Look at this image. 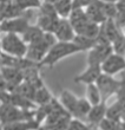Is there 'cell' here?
<instances>
[{"instance_id":"obj_16","label":"cell","mask_w":125,"mask_h":130,"mask_svg":"<svg viewBox=\"0 0 125 130\" xmlns=\"http://www.w3.org/2000/svg\"><path fill=\"white\" fill-rule=\"evenodd\" d=\"M25 11H23L17 4L13 1L11 3L1 4V8H0V19L1 20H7V19H13L21 15H25Z\"/></svg>"},{"instance_id":"obj_4","label":"cell","mask_w":125,"mask_h":130,"mask_svg":"<svg viewBox=\"0 0 125 130\" xmlns=\"http://www.w3.org/2000/svg\"><path fill=\"white\" fill-rule=\"evenodd\" d=\"M56 43H58V39L56 38L53 33H48L46 32L43 39L34 44L28 45V50H27L26 57L33 62L40 64V62L45 58V56L47 55L50 48L53 46Z\"/></svg>"},{"instance_id":"obj_20","label":"cell","mask_w":125,"mask_h":130,"mask_svg":"<svg viewBox=\"0 0 125 130\" xmlns=\"http://www.w3.org/2000/svg\"><path fill=\"white\" fill-rule=\"evenodd\" d=\"M40 127L35 120H27L3 125V130H39Z\"/></svg>"},{"instance_id":"obj_26","label":"cell","mask_w":125,"mask_h":130,"mask_svg":"<svg viewBox=\"0 0 125 130\" xmlns=\"http://www.w3.org/2000/svg\"><path fill=\"white\" fill-rule=\"evenodd\" d=\"M123 113H124V108L116 101L113 104L108 106V111H106V117L113 121H122Z\"/></svg>"},{"instance_id":"obj_10","label":"cell","mask_w":125,"mask_h":130,"mask_svg":"<svg viewBox=\"0 0 125 130\" xmlns=\"http://www.w3.org/2000/svg\"><path fill=\"white\" fill-rule=\"evenodd\" d=\"M111 53H113L112 44H97L88 51L87 65H101Z\"/></svg>"},{"instance_id":"obj_34","label":"cell","mask_w":125,"mask_h":130,"mask_svg":"<svg viewBox=\"0 0 125 130\" xmlns=\"http://www.w3.org/2000/svg\"><path fill=\"white\" fill-rule=\"evenodd\" d=\"M101 1H104V3H111V4H117L118 3V0H101Z\"/></svg>"},{"instance_id":"obj_23","label":"cell","mask_w":125,"mask_h":130,"mask_svg":"<svg viewBox=\"0 0 125 130\" xmlns=\"http://www.w3.org/2000/svg\"><path fill=\"white\" fill-rule=\"evenodd\" d=\"M54 7H56L58 15L60 18H65V19H68L70 14L72 13V11L75 8L73 0H59L54 4Z\"/></svg>"},{"instance_id":"obj_31","label":"cell","mask_w":125,"mask_h":130,"mask_svg":"<svg viewBox=\"0 0 125 130\" xmlns=\"http://www.w3.org/2000/svg\"><path fill=\"white\" fill-rule=\"evenodd\" d=\"M116 97H117V102H118L125 110V77L122 79V83H120V86H119L118 91L116 93Z\"/></svg>"},{"instance_id":"obj_2","label":"cell","mask_w":125,"mask_h":130,"mask_svg":"<svg viewBox=\"0 0 125 130\" xmlns=\"http://www.w3.org/2000/svg\"><path fill=\"white\" fill-rule=\"evenodd\" d=\"M34 113L35 109L33 110H26L18 108L12 104H4L1 103L0 106V121L1 125H6L19 121H27V120H34Z\"/></svg>"},{"instance_id":"obj_29","label":"cell","mask_w":125,"mask_h":130,"mask_svg":"<svg viewBox=\"0 0 125 130\" xmlns=\"http://www.w3.org/2000/svg\"><path fill=\"white\" fill-rule=\"evenodd\" d=\"M98 128L93 127L91 124H86L85 122L80 120V118H76L72 117V120L70 121L67 130H97Z\"/></svg>"},{"instance_id":"obj_8","label":"cell","mask_w":125,"mask_h":130,"mask_svg":"<svg viewBox=\"0 0 125 130\" xmlns=\"http://www.w3.org/2000/svg\"><path fill=\"white\" fill-rule=\"evenodd\" d=\"M30 19L26 15H21L13 19L1 20L0 23V30L3 33H17L23 34L30 26Z\"/></svg>"},{"instance_id":"obj_1","label":"cell","mask_w":125,"mask_h":130,"mask_svg":"<svg viewBox=\"0 0 125 130\" xmlns=\"http://www.w3.org/2000/svg\"><path fill=\"white\" fill-rule=\"evenodd\" d=\"M79 52H83L81 48L73 41H58L50 48L47 55L45 56V58L41 60L39 65H40V68L43 66L53 68L61 59L79 53Z\"/></svg>"},{"instance_id":"obj_33","label":"cell","mask_w":125,"mask_h":130,"mask_svg":"<svg viewBox=\"0 0 125 130\" xmlns=\"http://www.w3.org/2000/svg\"><path fill=\"white\" fill-rule=\"evenodd\" d=\"M96 1L97 0H73V6L75 8H86Z\"/></svg>"},{"instance_id":"obj_28","label":"cell","mask_w":125,"mask_h":130,"mask_svg":"<svg viewBox=\"0 0 125 130\" xmlns=\"http://www.w3.org/2000/svg\"><path fill=\"white\" fill-rule=\"evenodd\" d=\"M14 3L17 4L23 11H25V12L33 10V8H38L39 10L41 7V5H43L41 0H14Z\"/></svg>"},{"instance_id":"obj_37","label":"cell","mask_w":125,"mask_h":130,"mask_svg":"<svg viewBox=\"0 0 125 130\" xmlns=\"http://www.w3.org/2000/svg\"><path fill=\"white\" fill-rule=\"evenodd\" d=\"M39 130H44V129H43V128H41V127H40V128H39Z\"/></svg>"},{"instance_id":"obj_3","label":"cell","mask_w":125,"mask_h":130,"mask_svg":"<svg viewBox=\"0 0 125 130\" xmlns=\"http://www.w3.org/2000/svg\"><path fill=\"white\" fill-rule=\"evenodd\" d=\"M59 20H60V17L58 15L53 4L43 3L41 7L39 8V14L37 18L38 26L44 32L54 33Z\"/></svg>"},{"instance_id":"obj_24","label":"cell","mask_w":125,"mask_h":130,"mask_svg":"<svg viewBox=\"0 0 125 130\" xmlns=\"http://www.w3.org/2000/svg\"><path fill=\"white\" fill-rule=\"evenodd\" d=\"M86 98H87V101L91 103L92 105H97L99 103L104 102L103 97L100 95V91H99L96 83L86 85Z\"/></svg>"},{"instance_id":"obj_11","label":"cell","mask_w":125,"mask_h":130,"mask_svg":"<svg viewBox=\"0 0 125 130\" xmlns=\"http://www.w3.org/2000/svg\"><path fill=\"white\" fill-rule=\"evenodd\" d=\"M0 64H1V68H17L23 70V71L31 68V66L39 65L38 63L31 60L27 57H15V56L8 55V53H5V52H1Z\"/></svg>"},{"instance_id":"obj_7","label":"cell","mask_w":125,"mask_h":130,"mask_svg":"<svg viewBox=\"0 0 125 130\" xmlns=\"http://www.w3.org/2000/svg\"><path fill=\"white\" fill-rule=\"evenodd\" d=\"M120 83H122V79L118 80L113 76L106 75V73H101L99 76L96 84H97L99 91H100V95L104 102H106L111 96H116V93H117L119 86H120Z\"/></svg>"},{"instance_id":"obj_25","label":"cell","mask_w":125,"mask_h":130,"mask_svg":"<svg viewBox=\"0 0 125 130\" xmlns=\"http://www.w3.org/2000/svg\"><path fill=\"white\" fill-rule=\"evenodd\" d=\"M92 108V104L87 101V98L85 97V98H79L78 101V104H77V108H76V111L73 113V117L76 118H86L90 112V110Z\"/></svg>"},{"instance_id":"obj_14","label":"cell","mask_w":125,"mask_h":130,"mask_svg":"<svg viewBox=\"0 0 125 130\" xmlns=\"http://www.w3.org/2000/svg\"><path fill=\"white\" fill-rule=\"evenodd\" d=\"M85 12L87 14V17L90 18V20H92L93 23H97L99 25H101L103 23L108 20V18L105 15L104 6H103V1L101 0H97L96 3L87 6L85 8Z\"/></svg>"},{"instance_id":"obj_5","label":"cell","mask_w":125,"mask_h":130,"mask_svg":"<svg viewBox=\"0 0 125 130\" xmlns=\"http://www.w3.org/2000/svg\"><path fill=\"white\" fill-rule=\"evenodd\" d=\"M1 52L15 57H26L28 45L25 43L23 37L17 33H5L1 38Z\"/></svg>"},{"instance_id":"obj_19","label":"cell","mask_w":125,"mask_h":130,"mask_svg":"<svg viewBox=\"0 0 125 130\" xmlns=\"http://www.w3.org/2000/svg\"><path fill=\"white\" fill-rule=\"evenodd\" d=\"M59 101H60V103L63 104V106H64L65 109L72 115V117H73V113H75V111H76V108H77L79 98H78L76 95H73L71 91L63 90L60 93V99H59Z\"/></svg>"},{"instance_id":"obj_12","label":"cell","mask_w":125,"mask_h":130,"mask_svg":"<svg viewBox=\"0 0 125 130\" xmlns=\"http://www.w3.org/2000/svg\"><path fill=\"white\" fill-rule=\"evenodd\" d=\"M101 73H103L101 65H87V68L84 71L73 78V82L78 83V84H85V85L93 84L98 80Z\"/></svg>"},{"instance_id":"obj_13","label":"cell","mask_w":125,"mask_h":130,"mask_svg":"<svg viewBox=\"0 0 125 130\" xmlns=\"http://www.w3.org/2000/svg\"><path fill=\"white\" fill-rule=\"evenodd\" d=\"M53 34L56 36L58 41H73L76 36H77L76 30L72 26L71 21L68 19H65V18H60Z\"/></svg>"},{"instance_id":"obj_9","label":"cell","mask_w":125,"mask_h":130,"mask_svg":"<svg viewBox=\"0 0 125 130\" xmlns=\"http://www.w3.org/2000/svg\"><path fill=\"white\" fill-rule=\"evenodd\" d=\"M125 70V56L119 53H111L101 64L103 73L115 76Z\"/></svg>"},{"instance_id":"obj_22","label":"cell","mask_w":125,"mask_h":130,"mask_svg":"<svg viewBox=\"0 0 125 130\" xmlns=\"http://www.w3.org/2000/svg\"><path fill=\"white\" fill-rule=\"evenodd\" d=\"M54 97L52 96V93L50 92V90L45 86V84L40 88L35 89V93H34V98L33 102L35 103V105H46L48 103H51V101L53 99Z\"/></svg>"},{"instance_id":"obj_38","label":"cell","mask_w":125,"mask_h":130,"mask_svg":"<svg viewBox=\"0 0 125 130\" xmlns=\"http://www.w3.org/2000/svg\"><path fill=\"white\" fill-rule=\"evenodd\" d=\"M124 56H125V55H124Z\"/></svg>"},{"instance_id":"obj_17","label":"cell","mask_w":125,"mask_h":130,"mask_svg":"<svg viewBox=\"0 0 125 130\" xmlns=\"http://www.w3.org/2000/svg\"><path fill=\"white\" fill-rule=\"evenodd\" d=\"M24 82L28 83L34 89L44 85V80L40 76V65H34L24 70Z\"/></svg>"},{"instance_id":"obj_21","label":"cell","mask_w":125,"mask_h":130,"mask_svg":"<svg viewBox=\"0 0 125 130\" xmlns=\"http://www.w3.org/2000/svg\"><path fill=\"white\" fill-rule=\"evenodd\" d=\"M68 20L71 21L75 30H77L84 24H86L90 20V18L87 17V14L85 12V8H73L72 13L68 17Z\"/></svg>"},{"instance_id":"obj_36","label":"cell","mask_w":125,"mask_h":130,"mask_svg":"<svg viewBox=\"0 0 125 130\" xmlns=\"http://www.w3.org/2000/svg\"><path fill=\"white\" fill-rule=\"evenodd\" d=\"M122 122H125V110H124V113H123V117H122Z\"/></svg>"},{"instance_id":"obj_15","label":"cell","mask_w":125,"mask_h":130,"mask_svg":"<svg viewBox=\"0 0 125 130\" xmlns=\"http://www.w3.org/2000/svg\"><path fill=\"white\" fill-rule=\"evenodd\" d=\"M106 111H108V105L106 102H101L97 105H92L90 112H88L86 120L88 124H91L93 127L98 128L100 122L106 117Z\"/></svg>"},{"instance_id":"obj_18","label":"cell","mask_w":125,"mask_h":130,"mask_svg":"<svg viewBox=\"0 0 125 130\" xmlns=\"http://www.w3.org/2000/svg\"><path fill=\"white\" fill-rule=\"evenodd\" d=\"M45 33L46 32H44L35 24V25H30L28 28L21 34V37H23V39L25 40V43L27 45H31V44H34V43L41 40L43 37L45 36Z\"/></svg>"},{"instance_id":"obj_32","label":"cell","mask_w":125,"mask_h":130,"mask_svg":"<svg viewBox=\"0 0 125 130\" xmlns=\"http://www.w3.org/2000/svg\"><path fill=\"white\" fill-rule=\"evenodd\" d=\"M116 24L118 26V30L122 36L125 37V13H119L115 19Z\"/></svg>"},{"instance_id":"obj_27","label":"cell","mask_w":125,"mask_h":130,"mask_svg":"<svg viewBox=\"0 0 125 130\" xmlns=\"http://www.w3.org/2000/svg\"><path fill=\"white\" fill-rule=\"evenodd\" d=\"M73 43H76L81 48V51H90L92 47H95L97 45V39L87 38V37H84V36H78L77 34Z\"/></svg>"},{"instance_id":"obj_6","label":"cell","mask_w":125,"mask_h":130,"mask_svg":"<svg viewBox=\"0 0 125 130\" xmlns=\"http://www.w3.org/2000/svg\"><path fill=\"white\" fill-rule=\"evenodd\" d=\"M24 82V71L17 68H1V91L12 92Z\"/></svg>"},{"instance_id":"obj_30","label":"cell","mask_w":125,"mask_h":130,"mask_svg":"<svg viewBox=\"0 0 125 130\" xmlns=\"http://www.w3.org/2000/svg\"><path fill=\"white\" fill-rule=\"evenodd\" d=\"M120 123H122V121H113V120L108 118V117H105L104 120L100 122L98 129H100V130H119Z\"/></svg>"},{"instance_id":"obj_35","label":"cell","mask_w":125,"mask_h":130,"mask_svg":"<svg viewBox=\"0 0 125 130\" xmlns=\"http://www.w3.org/2000/svg\"><path fill=\"white\" fill-rule=\"evenodd\" d=\"M13 0H0V4H5V3H11Z\"/></svg>"}]
</instances>
